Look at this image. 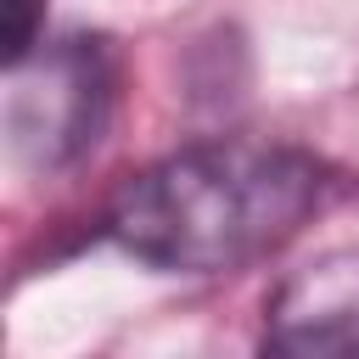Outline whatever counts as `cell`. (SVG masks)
<instances>
[{
  "label": "cell",
  "mask_w": 359,
  "mask_h": 359,
  "mask_svg": "<svg viewBox=\"0 0 359 359\" xmlns=\"http://www.w3.org/2000/svg\"><path fill=\"white\" fill-rule=\"evenodd\" d=\"M325 185V168L297 146L208 140L140 168L112 196L107 236L168 275H230L292 241Z\"/></svg>",
  "instance_id": "obj_1"
},
{
  "label": "cell",
  "mask_w": 359,
  "mask_h": 359,
  "mask_svg": "<svg viewBox=\"0 0 359 359\" xmlns=\"http://www.w3.org/2000/svg\"><path fill=\"white\" fill-rule=\"evenodd\" d=\"M112 101V67L101 39H62L11 62L6 135L11 151L34 168H62L95 146Z\"/></svg>",
  "instance_id": "obj_2"
},
{
  "label": "cell",
  "mask_w": 359,
  "mask_h": 359,
  "mask_svg": "<svg viewBox=\"0 0 359 359\" xmlns=\"http://www.w3.org/2000/svg\"><path fill=\"white\" fill-rule=\"evenodd\" d=\"M275 353H359V252H325L286 275L264 309Z\"/></svg>",
  "instance_id": "obj_3"
},
{
  "label": "cell",
  "mask_w": 359,
  "mask_h": 359,
  "mask_svg": "<svg viewBox=\"0 0 359 359\" xmlns=\"http://www.w3.org/2000/svg\"><path fill=\"white\" fill-rule=\"evenodd\" d=\"M39 45V0H11L6 6V67L22 62Z\"/></svg>",
  "instance_id": "obj_4"
}]
</instances>
